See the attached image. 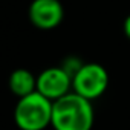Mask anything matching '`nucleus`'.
Here are the masks:
<instances>
[{
    "label": "nucleus",
    "instance_id": "f257e3e1",
    "mask_svg": "<svg viewBox=\"0 0 130 130\" xmlns=\"http://www.w3.org/2000/svg\"><path fill=\"white\" fill-rule=\"evenodd\" d=\"M93 118L90 100L72 90L54 101L51 125L55 130H90Z\"/></svg>",
    "mask_w": 130,
    "mask_h": 130
},
{
    "label": "nucleus",
    "instance_id": "f03ea898",
    "mask_svg": "<svg viewBox=\"0 0 130 130\" xmlns=\"http://www.w3.org/2000/svg\"><path fill=\"white\" fill-rule=\"evenodd\" d=\"M54 101L38 90L22 96L14 109V121L20 130H44L52 122Z\"/></svg>",
    "mask_w": 130,
    "mask_h": 130
},
{
    "label": "nucleus",
    "instance_id": "7ed1b4c3",
    "mask_svg": "<svg viewBox=\"0 0 130 130\" xmlns=\"http://www.w3.org/2000/svg\"><path fill=\"white\" fill-rule=\"evenodd\" d=\"M109 86V74L98 63H83L72 78V89L78 95L95 100L100 98Z\"/></svg>",
    "mask_w": 130,
    "mask_h": 130
},
{
    "label": "nucleus",
    "instance_id": "20e7f679",
    "mask_svg": "<svg viewBox=\"0 0 130 130\" xmlns=\"http://www.w3.org/2000/svg\"><path fill=\"white\" fill-rule=\"evenodd\" d=\"M72 77L60 68H47L37 77V90L46 98L55 101L71 92Z\"/></svg>",
    "mask_w": 130,
    "mask_h": 130
},
{
    "label": "nucleus",
    "instance_id": "39448f33",
    "mask_svg": "<svg viewBox=\"0 0 130 130\" xmlns=\"http://www.w3.org/2000/svg\"><path fill=\"white\" fill-rule=\"evenodd\" d=\"M31 23L43 31L57 28L64 17V9L60 0H34L29 6Z\"/></svg>",
    "mask_w": 130,
    "mask_h": 130
},
{
    "label": "nucleus",
    "instance_id": "423d86ee",
    "mask_svg": "<svg viewBox=\"0 0 130 130\" xmlns=\"http://www.w3.org/2000/svg\"><path fill=\"white\" fill-rule=\"evenodd\" d=\"M9 89L19 98L26 96L37 90V78L28 69H15L9 75Z\"/></svg>",
    "mask_w": 130,
    "mask_h": 130
},
{
    "label": "nucleus",
    "instance_id": "0eeeda50",
    "mask_svg": "<svg viewBox=\"0 0 130 130\" xmlns=\"http://www.w3.org/2000/svg\"><path fill=\"white\" fill-rule=\"evenodd\" d=\"M122 29H124V34H125V37L130 40V14L125 17V20H124V25H122Z\"/></svg>",
    "mask_w": 130,
    "mask_h": 130
}]
</instances>
